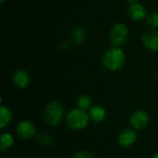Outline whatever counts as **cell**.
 I'll use <instances>...</instances> for the list:
<instances>
[{
    "label": "cell",
    "mask_w": 158,
    "mask_h": 158,
    "mask_svg": "<svg viewBox=\"0 0 158 158\" xmlns=\"http://www.w3.org/2000/svg\"><path fill=\"white\" fill-rule=\"evenodd\" d=\"M156 81H157V83H158V71H157V74H156Z\"/></svg>",
    "instance_id": "23"
},
{
    "label": "cell",
    "mask_w": 158,
    "mask_h": 158,
    "mask_svg": "<svg viewBox=\"0 0 158 158\" xmlns=\"http://www.w3.org/2000/svg\"><path fill=\"white\" fill-rule=\"evenodd\" d=\"M19 158H30V157H27V156H21V157Z\"/></svg>",
    "instance_id": "24"
},
{
    "label": "cell",
    "mask_w": 158,
    "mask_h": 158,
    "mask_svg": "<svg viewBox=\"0 0 158 158\" xmlns=\"http://www.w3.org/2000/svg\"><path fill=\"white\" fill-rule=\"evenodd\" d=\"M129 27L123 22H116L109 31V42L112 46L122 47L129 38Z\"/></svg>",
    "instance_id": "4"
},
{
    "label": "cell",
    "mask_w": 158,
    "mask_h": 158,
    "mask_svg": "<svg viewBox=\"0 0 158 158\" xmlns=\"http://www.w3.org/2000/svg\"><path fill=\"white\" fill-rule=\"evenodd\" d=\"M102 64L104 68L111 72L121 69L126 64V54L121 47L111 46L103 55Z\"/></svg>",
    "instance_id": "1"
},
{
    "label": "cell",
    "mask_w": 158,
    "mask_h": 158,
    "mask_svg": "<svg viewBox=\"0 0 158 158\" xmlns=\"http://www.w3.org/2000/svg\"><path fill=\"white\" fill-rule=\"evenodd\" d=\"M147 23L150 26L151 29L157 30L158 29V11L154 12L151 15H149L147 19Z\"/></svg>",
    "instance_id": "18"
},
{
    "label": "cell",
    "mask_w": 158,
    "mask_h": 158,
    "mask_svg": "<svg viewBox=\"0 0 158 158\" xmlns=\"http://www.w3.org/2000/svg\"><path fill=\"white\" fill-rule=\"evenodd\" d=\"M128 15L130 19L133 21L140 22L143 21L146 19H148V11L144 5L142 3L136 2L133 4H131L128 7Z\"/></svg>",
    "instance_id": "8"
},
{
    "label": "cell",
    "mask_w": 158,
    "mask_h": 158,
    "mask_svg": "<svg viewBox=\"0 0 158 158\" xmlns=\"http://www.w3.org/2000/svg\"><path fill=\"white\" fill-rule=\"evenodd\" d=\"M71 44H72L71 41H69V40H63V41H61V42L59 43L58 47H59V49H61V50H67V49H69V48L70 47V45H71Z\"/></svg>",
    "instance_id": "19"
},
{
    "label": "cell",
    "mask_w": 158,
    "mask_h": 158,
    "mask_svg": "<svg viewBox=\"0 0 158 158\" xmlns=\"http://www.w3.org/2000/svg\"><path fill=\"white\" fill-rule=\"evenodd\" d=\"M15 144V137L8 131H3L0 134V152L5 153Z\"/></svg>",
    "instance_id": "14"
},
{
    "label": "cell",
    "mask_w": 158,
    "mask_h": 158,
    "mask_svg": "<svg viewBox=\"0 0 158 158\" xmlns=\"http://www.w3.org/2000/svg\"><path fill=\"white\" fill-rule=\"evenodd\" d=\"M137 141V131H135L131 127L122 130L118 135V143L122 148H131L135 145Z\"/></svg>",
    "instance_id": "7"
},
{
    "label": "cell",
    "mask_w": 158,
    "mask_h": 158,
    "mask_svg": "<svg viewBox=\"0 0 158 158\" xmlns=\"http://www.w3.org/2000/svg\"><path fill=\"white\" fill-rule=\"evenodd\" d=\"M152 158H158V152H156V153H155V154L153 155V156H152Z\"/></svg>",
    "instance_id": "21"
},
{
    "label": "cell",
    "mask_w": 158,
    "mask_h": 158,
    "mask_svg": "<svg viewBox=\"0 0 158 158\" xmlns=\"http://www.w3.org/2000/svg\"><path fill=\"white\" fill-rule=\"evenodd\" d=\"M76 104H77V107H79L80 109H82V110L88 112V110L93 106V99H92V97L89 94H82L78 96Z\"/></svg>",
    "instance_id": "15"
},
{
    "label": "cell",
    "mask_w": 158,
    "mask_h": 158,
    "mask_svg": "<svg viewBox=\"0 0 158 158\" xmlns=\"http://www.w3.org/2000/svg\"><path fill=\"white\" fill-rule=\"evenodd\" d=\"M141 39L147 50L150 52H158V31L156 30L151 29L144 31Z\"/></svg>",
    "instance_id": "9"
},
{
    "label": "cell",
    "mask_w": 158,
    "mask_h": 158,
    "mask_svg": "<svg viewBox=\"0 0 158 158\" xmlns=\"http://www.w3.org/2000/svg\"><path fill=\"white\" fill-rule=\"evenodd\" d=\"M16 135L20 140L23 141H30L38 135V131L36 125L28 119L20 120L16 126Z\"/></svg>",
    "instance_id": "5"
},
{
    "label": "cell",
    "mask_w": 158,
    "mask_h": 158,
    "mask_svg": "<svg viewBox=\"0 0 158 158\" xmlns=\"http://www.w3.org/2000/svg\"><path fill=\"white\" fill-rule=\"evenodd\" d=\"M65 108L64 106L56 101H50L44 107V120L45 124L49 127H57L65 120Z\"/></svg>",
    "instance_id": "3"
},
{
    "label": "cell",
    "mask_w": 158,
    "mask_h": 158,
    "mask_svg": "<svg viewBox=\"0 0 158 158\" xmlns=\"http://www.w3.org/2000/svg\"><path fill=\"white\" fill-rule=\"evenodd\" d=\"M12 82L19 89H26L31 83V76L25 69H16L12 74Z\"/></svg>",
    "instance_id": "10"
},
{
    "label": "cell",
    "mask_w": 158,
    "mask_h": 158,
    "mask_svg": "<svg viewBox=\"0 0 158 158\" xmlns=\"http://www.w3.org/2000/svg\"><path fill=\"white\" fill-rule=\"evenodd\" d=\"M126 2H127V3H129V4L131 5V4H133V3L138 2V0H126Z\"/></svg>",
    "instance_id": "20"
},
{
    "label": "cell",
    "mask_w": 158,
    "mask_h": 158,
    "mask_svg": "<svg viewBox=\"0 0 158 158\" xmlns=\"http://www.w3.org/2000/svg\"><path fill=\"white\" fill-rule=\"evenodd\" d=\"M88 114L91 121L96 124L103 123L106 118V110L101 105H93L88 110Z\"/></svg>",
    "instance_id": "11"
},
{
    "label": "cell",
    "mask_w": 158,
    "mask_h": 158,
    "mask_svg": "<svg viewBox=\"0 0 158 158\" xmlns=\"http://www.w3.org/2000/svg\"><path fill=\"white\" fill-rule=\"evenodd\" d=\"M13 120L12 110L3 104L0 105V129L4 130L7 128Z\"/></svg>",
    "instance_id": "13"
},
{
    "label": "cell",
    "mask_w": 158,
    "mask_h": 158,
    "mask_svg": "<svg viewBox=\"0 0 158 158\" xmlns=\"http://www.w3.org/2000/svg\"><path fill=\"white\" fill-rule=\"evenodd\" d=\"M129 122L130 126L135 131H143L150 123V116L143 109H136L131 114Z\"/></svg>",
    "instance_id": "6"
},
{
    "label": "cell",
    "mask_w": 158,
    "mask_h": 158,
    "mask_svg": "<svg viewBox=\"0 0 158 158\" xmlns=\"http://www.w3.org/2000/svg\"><path fill=\"white\" fill-rule=\"evenodd\" d=\"M6 1V0H0V3H1V4H4Z\"/></svg>",
    "instance_id": "22"
},
{
    "label": "cell",
    "mask_w": 158,
    "mask_h": 158,
    "mask_svg": "<svg viewBox=\"0 0 158 158\" xmlns=\"http://www.w3.org/2000/svg\"><path fill=\"white\" fill-rule=\"evenodd\" d=\"M72 158H97L96 156L92 153L91 151L89 150H86V149H81V150H79L77 151L74 155Z\"/></svg>",
    "instance_id": "17"
},
{
    "label": "cell",
    "mask_w": 158,
    "mask_h": 158,
    "mask_svg": "<svg viewBox=\"0 0 158 158\" xmlns=\"http://www.w3.org/2000/svg\"><path fill=\"white\" fill-rule=\"evenodd\" d=\"M87 38V31L83 26H77L73 28L70 33V41L72 44L81 45Z\"/></svg>",
    "instance_id": "12"
},
{
    "label": "cell",
    "mask_w": 158,
    "mask_h": 158,
    "mask_svg": "<svg viewBox=\"0 0 158 158\" xmlns=\"http://www.w3.org/2000/svg\"><path fill=\"white\" fill-rule=\"evenodd\" d=\"M91 119L87 111L80 109L79 107H74L69 109L65 116L66 126L73 131H81L85 130Z\"/></svg>",
    "instance_id": "2"
},
{
    "label": "cell",
    "mask_w": 158,
    "mask_h": 158,
    "mask_svg": "<svg viewBox=\"0 0 158 158\" xmlns=\"http://www.w3.org/2000/svg\"><path fill=\"white\" fill-rule=\"evenodd\" d=\"M36 140L41 146L49 147L54 143V136L49 132H41L36 136Z\"/></svg>",
    "instance_id": "16"
}]
</instances>
